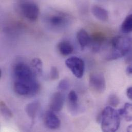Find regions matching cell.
Instances as JSON below:
<instances>
[{"label": "cell", "mask_w": 132, "mask_h": 132, "mask_svg": "<svg viewBox=\"0 0 132 132\" xmlns=\"http://www.w3.org/2000/svg\"><path fill=\"white\" fill-rule=\"evenodd\" d=\"M58 49L59 53L63 56H66L70 55L73 52L72 44L67 41H62L58 44Z\"/></svg>", "instance_id": "obj_16"}, {"label": "cell", "mask_w": 132, "mask_h": 132, "mask_svg": "<svg viewBox=\"0 0 132 132\" xmlns=\"http://www.w3.org/2000/svg\"><path fill=\"white\" fill-rule=\"evenodd\" d=\"M127 131H128V132H132V125L129 126L128 127Z\"/></svg>", "instance_id": "obj_26"}, {"label": "cell", "mask_w": 132, "mask_h": 132, "mask_svg": "<svg viewBox=\"0 0 132 132\" xmlns=\"http://www.w3.org/2000/svg\"><path fill=\"white\" fill-rule=\"evenodd\" d=\"M1 77H2V70L1 69H0V78H1Z\"/></svg>", "instance_id": "obj_27"}, {"label": "cell", "mask_w": 132, "mask_h": 132, "mask_svg": "<svg viewBox=\"0 0 132 132\" xmlns=\"http://www.w3.org/2000/svg\"><path fill=\"white\" fill-rule=\"evenodd\" d=\"M127 95L128 97L132 100V87H129L127 90Z\"/></svg>", "instance_id": "obj_24"}, {"label": "cell", "mask_w": 132, "mask_h": 132, "mask_svg": "<svg viewBox=\"0 0 132 132\" xmlns=\"http://www.w3.org/2000/svg\"><path fill=\"white\" fill-rule=\"evenodd\" d=\"M64 96L61 92H57L53 94L50 101V110L54 112H60L63 106Z\"/></svg>", "instance_id": "obj_9"}, {"label": "cell", "mask_w": 132, "mask_h": 132, "mask_svg": "<svg viewBox=\"0 0 132 132\" xmlns=\"http://www.w3.org/2000/svg\"><path fill=\"white\" fill-rule=\"evenodd\" d=\"M17 11L28 20L35 21L39 17L40 10L38 5L31 0H18L16 3Z\"/></svg>", "instance_id": "obj_4"}, {"label": "cell", "mask_w": 132, "mask_h": 132, "mask_svg": "<svg viewBox=\"0 0 132 132\" xmlns=\"http://www.w3.org/2000/svg\"><path fill=\"white\" fill-rule=\"evenodd\" d=\"M108 103L110 106L116 108L120 103V99L116 95L111 94L108 99Z\"/></svg>", "instance_id": "obj_21"}, {"label": "cell", "mask_w": 132, "mask_h": 132, "mask_svg": "<svg viewBox=\"0 0 132 132\" xmlns=\"http://www.w3.org/2000/svg\"><path fill=\"white\" fill-rule=\"evenodd\" d=\"M59 78V72L56 66H52L50 73V78L52 80H56Z\"/></svg>", "instance_id": "obj_23"}, {"label": "cell", "mask_w": 132, "mask_h": 132, "mask_svg": "<svg viewBox=\"0 0 132 132\" xmlns=\"http://www.w3.org/2000/svg\"><path fill=\"white\" fill-rule=\"evenodd\" d=\"M46 25L51 29L59 30L65 28L71 21L70 16L65 13L53 11L46 15L44 19Z\"/></svg>", "instance_id": "obj_3"}, {"label": "cell", "mask_w": 132, "mask_h": 132, "mask_svg": "<svg viewBox=\"0 0 132 132\" xmlns=\"http://www.w3.org/2000/svg\"><path fill=\"white\" fill-rule=\"evenodd\" d=\"M13 72L15 80L29 83L33 82L37 80V76L31 66L25 63H19L16 64L14 66Z\"/></svg>", "instance_id": "obj_6"}, {"label": "cell", "mask_w": 132, "mask_h": 132, "mask_svg": "<svg viewBox=\"0 0 132 132\" xmlns=\"http://www.w3.org/2000/svg\"><path fill=\"white\" fill-rule=\"evenodd\" d=\"M44 119L46 127L51 130H56L60 127V119L56 115L55 112L51 110L46 113Z\"/></svg>", "instance_id": "obj_10"}, {"label": "cell", "mask_w": 132, "mask_h": 132, "mask_svg": "<svg viewBox=\"0 0 132 132\" xmlns=\"http://www.w3.org/2000/svg\"><path fill=\"white\" fill-rule=\"evenodd\" d=\"M89 85L90 89L97 94H102L106 89V80L101 72H96L90 75Z\"/></svg>", "instance_id": "obj_7"}, {"label": "cell", "mask_w": 132, "mask_h": 132, "mask_svg": "<svg viewBox=\"0 0 132 132\" xmlns=\"http://www.w3.org/2000/svg\"><path fill=\"white\" fill-rule=\"evenodd\" d=\"M98 120L101 123L103 132H116L120 127V116L119 112L110 106L104 109Z\"/></svg>", "instance_id": "obj_2"}, {"label": "cell", "mask_w": 132, "mask_h": 132, "mask_svg": "<svg viewBox=\"0 0 132 132\" xmlns=\"http://www.w3.org/2000/svg\"><path fill=\"white\" fill-rule=\"evenodd\" d=\"M77 38L82 50H84L90 44L91 37L84 29H80L77 34Z\"/></svg>", "instance_id": "obj_14"}, {"label": "cell", "mask_w": 132, "mask_h": 132, "mask_svg": "<svg viewBox=\"0 0 132 132\" xmlns=\"http://www.w3.org/2000/svg\"><path fill=\"white\" fill-rule=\"evenodd\" d=\"M106 40L105 36L101 32H96L91 37L90 44L92 50L94 52L100 51L102 45Z\"/></svg>", "instance_id": "obj_11"}, {"label": "cell", "mask_w": 132, "mask_h": 132, "mask_svg": "<svg viewBox=\"0 0 132 132\" xmlns=\"http://www.w3.org/2000/svg\"><path fill=\"white\" fill-rule=\"evenodd\" d=\"M91 11L94 16L98 20L105 22L109 19L108 11L104 8L99 6H93L91 8Z\"/></svg>", "instance_id": "obj_13"}, {"label": "cell", "mask_w": 132, "mask_h": 132, "mask_svg": "<svg viewBox=\"0 0 132 132\" xmlns=\"http://www.w3.org/2000/svg\"><path fill=\"white\" fill-rule=\"evenodd\" d=\"M41 103L38 101H35L26 105L25 110L27 116L32 120L37 117L41 109Z\"/></svg>", "instance_id": "obj_12"}, {"label": "cell", "mask_w": 132, "mask_h": 132, "mask_svg": "<svg viewBox=\"0 0 132 132\" xmlns=\"http://www.w3.org/2000/svg\"><path fill=\"white\" fill-rule=\"evenodd\" d=\"M65 65L72 73L77 78H81L85 71L84 61L78 57H71L65 61Z\"/></svg>", "instance_id": "obj_8"}, {"label": "cell", "mask_w": 132, "mask_h": 132, "mask_svg": "<svg viewBox=\"0 0 132 132\" xmlns=\"http://www.w3.org/2000/svg\"><path fill=\"white\" fill-rule=\"evenodd\" d=\"M69 86V84L68 80L66 79H64L61 80L59 82L58 86V89L59 90V92L63 93L68 90Z\"/></svg>", "instance_id": "obj_22"}, {"label": "cell", "mask_w": 132, "mask_h": 132, "mask_svg": "<svg viewBox=\"0 0 132 132\" xmlns=\"http://www.w3.org/2000/svg\"><path fill=\"white\" fill-rule=\"evenodd\" d=\"M121 30L125 34L132 32V13L127 15L123 20L121 26Z\"/></svg>", "instance_id": "obj_19"}, {"label": "cell", "mask_w": 132, "mask_h": 132, "mask_svg": "<svg viewBox=\"0 0 132 132\" xmlns=\"http://www.w3.org/2000/svg\"><path fill=\"white\" fill-rule=\"evenodd\" d=\"M0 107L1 114L4 118L7 119H10L12 117L13 114L11 111L3 101H1Z\"/></svg>", "instance_id": "obj_20"}, {"label": "cell", "mask_w": 132, "mask_h": 132, "mask_svg": "<svg viewBox=\"0 0 132 132\" xmlns=\"http://www.w3.org/2000/svg\"><path fill=\"white\" fill-rule=\"evenodd\" d=\"M127 73L128 75L132 77V62H131L129 66L127 67V69H126Z\"/></svg>", "instance_id": "obj_25"}, {"label": "cell", "mask_w": 132, "mask_h": 132, "mask_svg": "<svg viewBox=\"0 0 132 132\" xmlns=\"http://www.w3.org/2000/svg\"><path fill=\"white\" fill-rule=\"evenodd\" d=\"M30 66L37 76L41 75L42 73L43 62L40 59L38 58L33 59L31 61Z\"/></svg>", "instance_id": "obj_18"}, {"label": "cell", "mask_w": 132, "mask_h": 132, "mask_svg": "<svg viewBox=\"0 0 132 132\" xmlns=\"http://www.w3.org/2000/svg\"><path fill=\"white\" fill-rule=\"evenodd\" d=\"M40 89V85L37 80L29 83L15 80L13 83L14 92L22 96H33L38 93Z\"/></svg>", "instance_id": "obj_5"}, {"label": "cell", "mask_w": 132, "mask_h": 132, "mask_svg": "<svg viewBox=\"0 0 132 132\" xmlns=\"http://www.w3.org/2000/svg\"><path fill=\"white\" fill-rule=\"evenodd\" d=\"M111 51L106 56L107 60H114L121 58L129 53L132 47V39L130 37L117 36L111 42Z\"/></svg>", "instance_id": "obj_1"}, {"label": "cell", "mask_w": 132, "mask_h": 132, "mask_svg": "<svg viewBox=\"0 0 132 132\" xmlns=\"http://www.w3.org/2000/svg\"><path fill=\"white\" fill-rule=\"evenodd\" d=\"M68 107L71 114H75L78 109V97L74 90L69 92L68 95Z\"/></svg>", "instance_id": "obj_15"}, {"label": "cell", "mask_w": 132, "mask_h": 132, "mask_svg": "<svg viewBox=\"0 0 132 132\" xmlns=\"http://www.w3.org/2000/svg\"><path fill=\"white\" fill-rule=\"evenodd\" d=\"M118 111L120 117H122L127 121H132V103H126L124 107Z\"/></svg>", "instance_id": "obj_17"}]
</instances>
